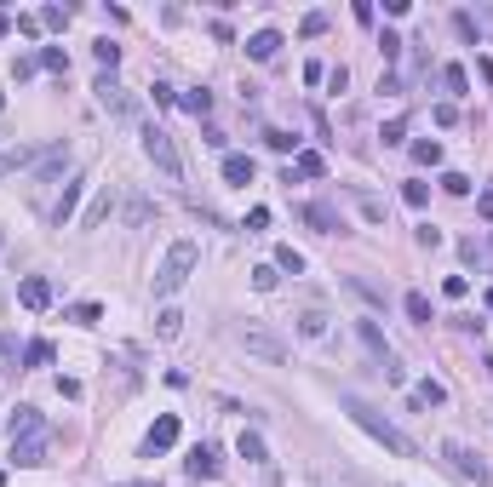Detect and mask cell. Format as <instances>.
<instances>
[{
  "mask_svg": "<svg viewBox=\"0 0 493 487\" xmlns=\"http://www.w3.org/2000/svg\"><path fill=\"white\" fill-rule=\"evenodd\" d=\"M264 144H270L276 155H298V138H293V132H281V126H270V132H264Z\"/></svg>",
  "mask_w": 493,
  "mask_h": 487,
  "instance_id": "obj_25",
  "label": "cell"
},
{
  "mask_svg": "<svg viewBox=\"0 0 493 487\" xmlns=\"http://www.w3.org/2000/svg\"><path fill=\"white\" fill-rule=\"evenodd\" d=\"M98 316H104V309H98V304H75V309H69V321H80V327H92Z\"/></svg>",
  "mask_w": 493,
  "mask_h": 487,
  "instance_id": "obj_38",
  "label": "cell"
},
{
  "mask_svg": "<svg viewBox=\"0 0 493 487\" xmlns=\"http://www.w3.org/2000/svg\"><path fill=\"white\" fill-rule=\"evenodd\" d=\"M298 333H304V338H322V333H327V316H322V309H310V316H298Z\"/></svg>",
  "mask_w": 493,
  "mask_h": 487,
  "instance_id": "obj_30",
  "label": "cell"
},
{
  "mask_svg": "<svg viewBox=\"0 0 493 487\" xmlns=\"http://www.w3.org/2000/svg\"><path fill=\"white\" fill-rule=\"evenodd\" d=\"M144 155L161 166V178L166 184H178V178H184V161H178V144L166 138V132L161 126H144Z\"/></svg>",
  "mask_w": 493,
  "mask_h": 487,
  "instance_id": "obj_3",
  "label": "cell"
},
{
  "mask_svg": "<svg viewBox=\"0 0 493 487\" xmlns=\"http://www.w3.org/2000/svg\"><path fill=\"white\" fill-rule=\"evenodd\" d=\"M482 218H493V190H482Z\"/></svg>",
  "mask_w": 493,
  "mask_h": 487,
  "instance_id": "obj_45",
  "label": "cell"
},
{
  "mask_svg": "<svg viewBox=\"0 0 493 487\" xmlns=\"http://www.w3.org/2000/svg\"><path fill=\"white\" fill-rule=\"evenodd\" d=\"M40 63H47V69H58V75L69 69V58H63V47H47V52H40Z\"/></svg>",
  "mask_w": 493,
  "mask_h": 487,
  "instance_id": "obj_39",
  "label": "cell"
},
{
  "mask_svg": "<svg viewBox=\"0 0 493 487\" xmlns=\"http://www.w3.org/2000/svg\"><path fill=\"white\" fill-rule=\"evenodd\" d=\"M442 402H447V390H442L436 378H425V384L413 390V407H442Z\"/></svg>",
  "mask_w": 493,
  "mask_h": 487,
  "instance_id": "obj_22",
  "label": "cell"
},
{
  "mask_svg": "<svg viewBox=\"0 0 493 487\" xmlns=\"http://www.w3.org/2000/svg\"><path fill=\"white\" fill-rule=\"evenodd\" d=\"M304 212V224H316L322 235H344V218L333 212V206H322V201H310V206H298Z\"/></svg>",
  "mask_w": 493,
  "mask_h": 487,
  "instance_id": "obj_9",
  "label": "cell"
},
{
  "mask_svg": "<svg viewBox=\"0 0 493 487\" xmlns=\"http://www.w3.org/2000/svg\"><path fill=\"white\" fill-rule=\"evenodd\" d=\"M98 104H104V109H115V115H138V104H132V98L121 92V86L109 80V75L98 80Z\"/></svg>",
  "mask_w": 493,
  "mask_h": 487,
  "instance_id": "obj_14",
  "label": "cell"
},
{
  "mask_svg": "<svg viewBox=\"0 0 493 487\" xmlns=\"http://www.w3.org/2000/svg\"><path fill=\"white\" fill-rule=\"evenodd\" d=\"M12 350H18V344H12V333H0V373L12 367Z\"/></svg>",
  "mask_w": 493,
  "mask_h": 487,
  "instance_id": "obj_44",
  "label": "cell"
},
{
  "mask_svg": "<svg viewBox=\"0 0 493 487\" xmlns=\"http://www.w3.org/2000/svg\"><path fill=\"white\" fill-rule=\"evenodd\" d=\"M178 104H184L190 115H212V92H207V86H195V92H190V98H178Z\"/></svg>",
  "mask_w": 493,
  "mask_h": 487,
  "instance_id": "obj_29",
  "label": "cell"
},
{
  "mask_svg": "<svg viewBox=\"0 0 493 487\" xmlns=\"http://www.w3.org/2000/svg\"><path fill=\"white\" fill-rule=\"evenodd\" d=\"M195 264H201V247H195V241H172L166 258L155 264V298H172L178 287L195 276Z\"/></svg>",
  "mask_w": 493,
  "mask_h": 487,
  "instance_id": "obj_2",
  "label": "cell"
},
{
  "mask_svg": "<svg viewBox=\"0 0 493 487\" xmlns=\"http://www.w3.org/2000/svg\"><path fill=\"white\" fill-rule=\"evenodd\" d=\"M293 178H327V155H322V149H298L293 166H287V184H293Z\"/></svg>",
  "mask_w": 493,
  "mask_h": 487,
  "instance_id": "obj_7",
  "label": "cell"
},
{
  "mask_svg": "<svg viewBox=\"0 0 493 487\" xmlns=\"http://www.w3.org/2000/svg\"><path fill=\"white\" fill-rule=\"evenodd\" d=\"M344 413H350L355 424H362V430H367V436L379 441V448H390L396 459H413V453H419V441H413L408 430H396V424H390V419H384L379 407H367L362 395H344Z\"/></svg>",
  "mask_w": 493,
  "mask_h": 487,
  "instance_id": "obj_1",
  "label": "cell"
},
{
  "mask_svg": "<svg viewBox=\"0 0 493 487\" xmlns=\"http://www.w3.org/2000/svg\"><path fill=\"white\" fill-rule=\"evenodd\" d=\"M190 476H218V453L207 448V441H201V448L190 453Z\"/></svg>",
  "mask_w": 493,
  "mask_h": 487,
  "instance_id": "obj_20",
  "label": "cell"
},
{
  "mask_svg": "<svg viewBox=\"0 0 493 487\" xmlns=\"http://www.w3.org/2000/svg\"><path fill=\"white\" fill-rule=\"evenodd\" d=\"M355 201V212L367 218V224H384V201H373V195H350Z\"/></svg>",
  "mask_w": 493,
  "mask_h": 487,
  "instance_id": "obj_27",
  "label": "cell"
},
{
  "mask_svg": "<svg viewBox=\"0 0 493 487\" xmlns=\"http://www.w3.org/2000/svg\"><path fill=\"white\" fill-rule=\"evenodd\" d=\"M252 155H224V178H230V184H252Z\"/></svg>",
  "mask_w": 493,
  "mask_h": 487,
  "instance_id": "obj_17",
  "label": "cell"
},
{
  "mask_svg": "<svg viewBox=\"0 0 493 487\" xmlns=\"http://www.w3.org/2000/svg\"><path fill=\"white\" fill-rule=\"evenodd\" d=\"M0 35H12V18H6V12H0Z\"/></svg>",
  "mask_w": 493,
  "mask_h": 487,
  "instance_id": "obj_47",
  "label": "cell"
},
{
  "mask_svg": "<svg viewBox=\"0 0 493 487\" xmlns=\"http://www.w3.org/2000/svg\"><path fill=\"white\" fill-rule=\"evenodd\" d=\"M63 166H69V149H47V155H40V172H35V178L47 184L52 172H63Z\"/></svg>",
  "mask_w": 493,
  "mask_h": 487,
  "instance_id": "obj_24",
  "label": "cell"
},
{
  "mask_svg": "<svg viewBox=\"0 0 493 487\" xmlns=\"http://www.w3.org/2000/svg\"><path fill=\"white\" fill-rule=\"evenodd\" d=\"M47 362H52V344L47 338H29L23 344V367H47Z\"/></svg>",
  "mask_w": 493,
  "mask_h": 487,
  "instance_id": "obj_23",
  "label": "cell"
},
{
  "mask_svg": "<svg viewBox=\"0 0 493 487\" xmlns=\"http://www.w3.org/2000/svg\"><path fill=\"white\" fill-rule=\"evenodd\" d=\"M379 47H384V63H396V58H401V35L384 29V35H379Z\"/></svg>",
  "mask_w": 493,
  "mask_h": 487,
  "instance_id": "obj_37",
  "label": "cell"
},
{
  "mask_svg": "<svg viewBox=\"0 0 493 487\" xmlns=\"http://www.w3.org/2000/svg\"><path fill=\"white\" fill-rule=\"evenodd\" d=\"M150 92H155V104H161V109H172V104H178V92H172V86H166V80H155V86H150Z\"/></svg>",
  "mask_w": 493,
  "mask_h": 487,
  "instance_id": "obj_41",
  "label": "cell"
},
{
  "mask_svg": "<svg viewBox=\"0 0 493 487\" xmlns=\"http://www.w3.org/2000/svg\"><path fill=\"white\" fill-rule=\"evenodd\" d=\"M276 52H281V29H258V35L247 40V58H252V63H270Z\"/></svg>",
  "mask_w": 493,
  "mask_h": 487,
  "instance_id": "obj_12",
  "label": "cell"
},
{
  "mask_svg": "<svg viewBox=\"0 0 493 487\" xmlns=\"http://www.w3.org/2000/svg\"><path fill=\"white\" fill-rule=\"evenodd\" d=\"M442 459H447V464H454V470H459L465 481H476V487H493V476H487V464H482V459H476V453L465 448V441H442Z\"/></svg>",
  "mask_w": 493,
  "mask_h": 487,
  "instance_id": "obj_4",
  "label": "cell"
},
{
  "mask_svg": "<svg viewBox=\"0 0 493 487\" xmlns=\"http://www.w3.org/2000/svg\"><path fill=\"white\" fill-rule=\"evenodd\" d=\"M327 86H333V92H344V86H350V69L339 63V69H327Z\"/></svg>",
  "mask_w": 493,
  "mask_h": 487,
  "instance_id": "obj_43",
  "label": "cell"
},
{
  "mask_svg": "<svg viewBox=\"0 0 493 487\" xmlns=\"http://www.w3.org/2000/svg\"><path fill=\"white\" fill-rule=\"evenodd\" d=\"M80 190H86V178H80V172H75V178L63 184V195H58V206H52V224L63 230L69 224V218H75V201H80Z\"/></svg>",
  "mask_w": 493,
  "mask_h": 487,
  "instance_id": "obj_13",
  "label": "cell"
},
{
  "mask_svg": "<svg viewBox=\"0 0 493 487\" xmlns=\"http://www.w3.org/2000/svg\"><path fill=\"white\" fill-rule=\"evenodd\" d=\"M155 333H161V338H178V333H184V316H178V309H161V316H155Z\"/></svg>",
  "mask_w": 493,
  "mask_h": 487,
  "instance_id": "obj_28",
  "label": "cell"
},
{
  "mask_svg": "<svg viewBox=\"0 0 493 487\" xmlns=\"http://www.w3.org/2000/svg\"><path fill=\"white\" fill-rule=\"evenodd\" d=\"M6 436H12V441L47 436V430H40V413H35V407H12V419H6Z\"/></svg>",
  "mask_w": 493,
  "mask_h": 487,
  "instance_id": "obj_10",
  "label": "cell"
},
{
  "mask_svg": "<svg viewBox=\"0 0 493 487\" xmlns=\"http://www.w3.org/2000/svg\"><path fill=\"white\" fill-rule=\"evenodd\" d=\"M482 304H487V309H493V287H487V292H482Z\"/></svg>",
  "mask_w": 493,
  "mask_h": 487,
  "instance_id": "obj_48",
  "label": "cell"
},
{
  "mask_svg": "<svg viewBox=\"0 0 493 487\" xmlns=\"http://www.w3.org/2000/svg\"><path fill=\"white\" fill-rule=\"evenodd\" d=\"M0 109H6V92H0Z\"/></svg>",
  "mask_w": 493,
  "mask_h": 487,
  "instance_id": "obj_49",
  "label": "cell"
},
{
  "mask_svg": "<svg viewBox=\"0 0 493 487\" xmlns=\"http://www.w3.org/2000/svg\"><path fill=\"white\" fill-rule=\"evenodd\" d=\"M401 201H408V206H425V201H430V184H419V178L401 184Z\"/></svg>",
  "mask_w": 493,
  "mask_h": 487,
  "instance_id": "obj_35",
  "label": "cell"
},
{
  "mask_svg": "<svg viewBox=\"0 0 493 487\" xmlns=\"http://www.w3.org/2000/svg\"><path fill=\"white\" fill-rule=\"evenodd\" d=\"M401 309H408L419 327H430V321H436V309H430V298H425V292H408V298H401Z\"/></svg>",
  "mask_w": 493,
  "mask_h": 487,
  "instance_id": "obj_18",
  "label": "cell"
},
{
  "mask_svg": "<svg viewBox=\"0 0 493 487\" xmlns=\"http://www.w3.org/2000/svg\"><path fill=\"white\" fill-rule=\"evenodd\" d=\"M18 304H23V309H47V304H52V281H47V276H29V281L18 287Z\"/></svg>",
  "mask_w": 493,
  "mask_h": 487,
  "instance_id": "obj_11",
  "label": "cell"
},
{
  "mask_svg": "<svg viewBox=\"0 0 493 487\" xmlns=\"http://www.w3.org/2000/svg\"><path fill=\"white\" fill-rule=\"evenodd\" d=\"M236 338H241V350H252V356H264V362H287V344L276 333H264V327H241Z\"/></svg>",
  "mask_w": 493,
  "mask_h": 487,
  "instance_id": "obj_5",
  "label": "cell"
},
{
  "mask_svg": "<svg viewBox=\"0 0 493 487\" xmlns=\"http://www.w3.org/2000/svg\"><path fill=\"white\" fill-rule=\"evenodd\" d=\"M236 453H241L247 464H270V453H264V436H258V430H241V441H236Z\"/></svg>",
  "mask_w": 493,
  "mask_h": 487,
  "instance_id": "obj_16",
  "label": "cell"
},
{
  "mask_svg": "<svg viewBox=\"0 0 493 487\" xmlns=\"http://www.w3.org/2000/svg\"><path fill=\"white\" fill-rule=\"evenodd\" d=\"M172 441H178V419H172V413H161V419H155V430L144 436V459H155V453H166V448H172Z\"/></svg>",
  "mask_w": 493,
  "mask_h": 487,
  "instance_id": "obj_6",
  "label": "cell"
},
{
  "mask_svg": "<svg viewBox=\"0 0 493 487\" xmlns=\"http://www.w3.org/2000/svg\"><path fill=\"white\" fill-rule=\"evenodd\" d=\"M355 333H362V344L373 350V362H379V367L390 373V367H396V356H390V344H384V333H379V321H355Z\"/></svg>",
  "mask_w": 493,
  "mask_h": 487,
  "instance_id": "obj_8",
  "label": "cell"
},
{
  "mask_svg": "<svg viewBox=\"0 0 493 487\" xmlns=\"http://www.w3.org/2000/svg\"><path fill=\"white\" fill-rule=\"evenodd\" d=\"M379 138H384V144H401V138H408V115H396V121H384V126H379Z\"/></svg>",
  "mask_w": 493,
  "mask_h": 487,
  "instance_id": "obj_31",
  "label": "cell"
},
{
  "mask_svg": "<svg viewBox=\"0 0 493 487\" xmlns=\"http://www.w3.org/2000/svg\"><path fill=\"white\" fill-rule=\"evenodd\" d=\"M476 69H482V80H493V58H482V63H476Z\"/></svg>",
  "mask_w": 493,
  "mask_h": 487,
  "instance_id": "obj_46",
  "label": "cell"
},
{
  "mask_svg": "<svg viewBox=\"0 0 493 487\" xmlns=\"http://www.w3.org/2000/svg\"><path fill=\"white\" fill-rule=\"evenodd\" d=\"M413 161H419V166H442V144H436V138H419V144H413Z\"/></svg>",
  "mask_w": 493,
  "mask_h": 487,
  "instance_id": "obj_26",
  "label": "cell"
},
{
  "mask_svg": "<svg viewBox=\"0 0 493 487\" xmlns=\"http://www.w3.org/2000/svg\"><path fill=\"white\" fill-rule=\"evenodd\" d=\"M442 190L447 195H470V178H465V172H442Z\"/></svg>",
  "mask_w": 493,
  "mask_h": 487,
  "instance_id": "obj_36",
  "label": "cell"
},
{
  "mask_svg": "<svg viewBox=\"0 0 493 487\" xmlns=\"http://www.w3.org/2000/svg\"><path fill=\"white\" fill-rule=\"evenodd\" d=\"M0 487H6V476H0Z\"/></svg>",
  "mask_w": 493,
  "mask_h": 487,
  "instance_id": "obj_50",
  "label": "cell"
},
{
  "mask_svg": "<svg viewBox=\"0 0 493 487\" xmlns=\"http://www.w3.org/2000/svg\"><path fill=\"white\" fill-rule=\"evenodd\" d=\"M276 281H281V270H276V264H258V270H252V287H258V292H270Z\"/></svg>",
  "mask_w": 493,
  "mask_h": 487,
  "instance_id": "obj_32",
  "label": "cell"
},
{
  "mask_svg": "<svg viewBox=\"0 0 493 487\" xmlns=\"http://www.w3.org/2000/svg\"><path fill=\"white\" fill-rule=\"evenodd\" d=\"M276 270H287V276H298V270H304V252H293V247H281V252H276Z\"/></svg>",
  "mask_w": 493,
  "mask_h": 487,
  "instance_id": "obj_33",
  "label": "cell"
},
{
  "mask_svg": "<svg viewBox=\"0 0 493 487\" xmlns=\"http://www.w3.org/2000/svg\"><path fill=\"white\" fill-rule=\"evenodd\" d=\"M92 58H98L104 69H115V63H121V47H115V40H98V47H92Z\"/></svg>",
  "mask_w": 493,
  "mask_h": 487,
  "instance_id": "obj_34",
  "label": "cell"
},
{
  "mask_svg": "<svg viewBox=\"0 0 493 487\" xmlns=\"http://www.w3.org/2000/svg\"><path fill=\"white\" fill-rule=\"evenodd\" d=\"M442 86H447L454 98H465V92H470V75H465V63H447V69H442Z\"/></svg>",
  "mask_w": 493,
  "mask_h": 487,
  "instance_id": "obj_19",
  "label": "cell"
},
{
  "mask_svg": "<svg viewBox=\"0 0 493 487\" xmlns=\"http://www.w3.org/2000/svg\"><path fill=\"white\" fill-rule=\"evenodd\" d=\"M442 292H447V298H465V292H470V281H465V276H447V281H442Z\"/></svg>",
  "mask_w": 493,
  "mask_h": 487,
  "instance_id": "obj_42",
  "label": "cell"
},
{
  "mask_svg": "<svg viewBox=\"0 0 493 487\" xmlns=\"http://www.w3.org/2000/svg\"><path fill=\"white\" fill-rule=\"evenodd\" d=\"M12 459H18V464H47V436H29V441H12Z\"/></svg>",
  "mask_w": 493,
  "mask_h": 487,
  "instance_id": "obj_15",
  "label": "cell"
},
{
  "mask_svg": "<svg viewBox=\"0 0 493 487\" xmlns=\"http://www.w3.org/2000/svg\"><path fill=\"white\" fill-rule=\"evenodd\" d=\"M247 230H252V235L270 230V206H252V212H247Z\"/></svg>",
  "mask_w": 493,
  "mask_h": 487,
  "instance_id": "obj_40",
  "label": "cell"
},
{
  "mask_svg": "<svg viewBox=\"0 0 493 487\" xmlns=\"http://www.w3.org/2000/svg\"><path fill=\"white\" fill-rule=\"evenodd\" d=\"M109 206H115V195L104 190V195H98L92 206H86V218H80V230H98V224H104V218H109Z\"/></svg>",
  "mask_w": 493,
  "mask_h": 487,
  "instance_id": "obj_21",
  "label": "cell"
}]
</instances>
